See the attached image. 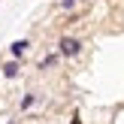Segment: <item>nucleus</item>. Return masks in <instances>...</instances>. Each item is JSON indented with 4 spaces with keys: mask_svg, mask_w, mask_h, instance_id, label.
<instances>
[{
    "mask_svg": "<svg viewBox=\"0 0 124 124\" xmlns=\"http://www.w3.org/2000/svg\"><path fill=\"white\" fill-rule=\"evenodd\" d=\"M79 52H82V39H76V36H61L58 54H64V58H76Z\"/></svg>",
    "mask_w": 124,
    "mask_h": 124,
    "instance_id": "f257e3e1",
    "label": "nucleus"
},
{
    "mask_svg": "<svg viewBox=\"0 0 124 124\" xmlns=\"http://www.w3.org/2000/svg\"><path fill=\"white\" fill-rule=\"evenodd\" d=\"M27 46H30L27 39H18V42H12V46H9V52H12V58H21V54H24V48H27Z\"/></svg>",
    "mask_w": 124,
    "mask_h": 124,
    "instance_id": "f03ea898",
    "label": "nucleus"
},
{
    "mask_svg": "<svg viewBox=\"0 0 124 124\" xmlns=\"http://www.w3.org/2000/svg\"><path fill=\"white\" fill-rule=\"evenodd\" d=\"M18 70H21V67H18V61H9V64L3 67V76H6V79H15Z\"/></svg>",
    "mask_w": 124,
    "mask_h": 124,
    "instance_id": "7ed1b4c3",
    "label": "nucleus"
},
{
    "mask_svg": "<svg viewBox=\"0 0 124 124\" xmlns=\"http://www.w3.org/2000/svg\"><path fill=\"white\" fill-rule=\"evenodd\" d=\"M58 58H61V54H48V58H42L39 70H48V67H54V64H58Z\"/></svg>",
    "mask_w": 124,
    "mask_h": 124,
    "instance_id": "20e7f679",
    "label": "nucleus"
},
{
    "mask_svg": "<svg viewBox=\"0 0 124 124\" xmlns=\"http://www.w3.org/2000/svg\"><path fill=\"white\" fill-rule=\"evenodd\" d=\"M30 106H33V94H24L21 97V109H30Z\"/></svg>",
    "mask_w": 124,
    "mask_h": 124,
    "instance_id": "39448f33",
    "label": "nucleus"
},
{
    "mask_svg": "<svg viewBox=\"0 0 124 124\" xmlns=\"http://www.w3.org/2000/svg\"><path fill=\"white\" fill-rule=\"evenodd\" d=\"M76 6V0H61V9H73Z\"/></svg>",
    "mask_w": 124,
    "mask_h": 124,
    "instance_id": "423d86ee",
    "label": "nucleus"
}]
</instances>
